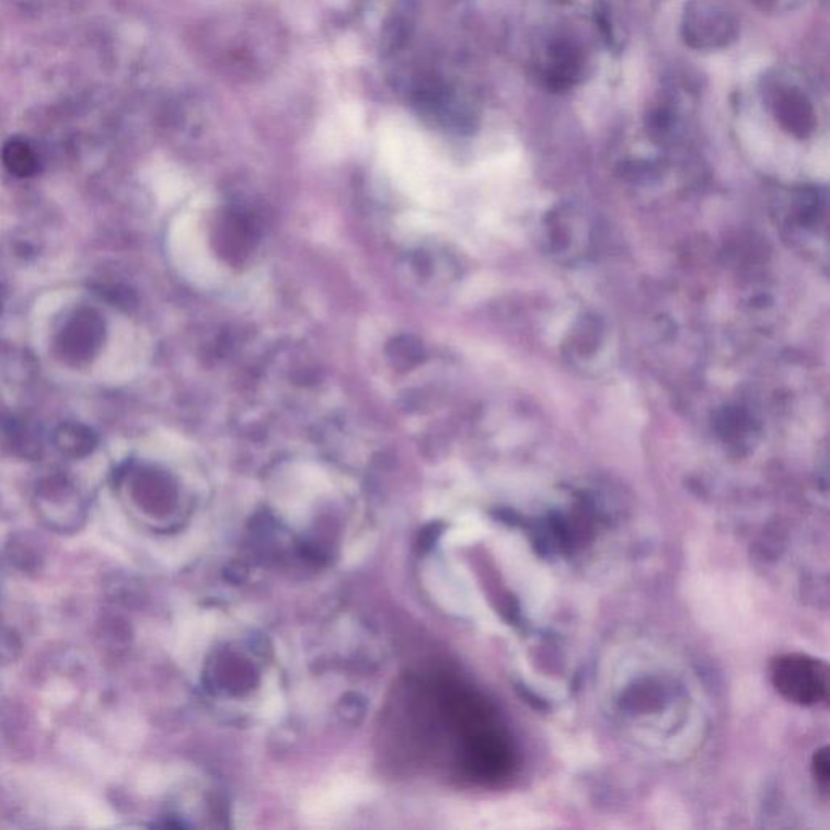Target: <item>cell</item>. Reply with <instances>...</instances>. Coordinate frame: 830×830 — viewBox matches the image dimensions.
Wrapping results in <instances>:
<instances>
[{
	"label": "cell",
	"mask_w": 830,
	"mask_h": 830,
	"mask_svg": "<svg viewBox=\"0 0 830 830\" xmlns=\"http://www.w3.org/2000/svg\"><path fill=\"white\" fill-rule=\"evenodd\" d=\"M811 772L819 789H821L822 793H828L830 784V759L828 747L819 748L818 751L812 754Z\"/></svg>",
	"instance_id": "cell-7"
},
{
	"label": "cell",
	"mask_w": 830,
	"mask_h": 830,
	"mask_svg": "<svg viewBox=\"0 0 830 830\" xmlns=\"http://www.w3.org/2000/svg\"><path fill=\"white\" fill-rule=\"evenodd\" d=\"M774 111L787 130L806 135L815 127V107L799 90H784L775 96Z\"/></svg>",
	"instance_id": "cell-5"
},
{
	"label": "cell",
	"mask_w": 830,
	"mask_h": 830,
	"mask_svg": "<svg viewBox=\"0 0 830 830\" xmlns=\"http://www.w3.org/2000/svg\"><path fill=\"white\" fill-rule=\"evenodd\" d=\"M771 680L782 698L798 706H818L829 700V667L816 657L799 653L775 657Z\"/></svg>",
	"instance_id": "cell-1"
},
{
	"label": "cell",
	"mask_w": 830,
	"mask_h": 830,
	"mask_svg": "<svg viewBox=\"0 0 830 830\" xmlns=\"http://www.w3.org/2000/svg\"><path fill=\"white\" fill-rule=\"evenodd\" d=\"M738 36V23L714 0H691L683 19V38L696 49H718Z\"/></svg>",
	"instance_id": "cell-2"
},
{
	"label": "cell",
	"mask_w": 830,
	"mask_h": 830,
	"mask_svg": "<svg viewBox=\"0 0 830 830\" xmlns=\"http://www.w3.org/2000/svg\"><path fill=\"white\" fill-rule=\"evenodd\" d=\"M3 163L12 174L19 175V177H28V175L35 174L38 169V160L36 154L33 153L30 145L25 141H10L3 150Z\"/></svg>",
	"instance_id": "cell-6"
},
{
	"label": "cell",
	"mask_w": 830,
	"mask_h": 830,
	"mask_svg": "<svg viewBox=\"0 0 830 830\" xmlns=\"http://www.w3.org/2000/svg\"><path fill=\"white\" fill-rule=\"evenodd\" d=\"M366 789L356 782H334L330 787L313 793L303 803L306 815L312 819H333L362 798Z\"/></svg>",
	"instance_id": "cell-3"
},
{
	"label": "cell",
	"mask_w": 830,
	"mask_h": 830,
	"mask_svg": "<svg viewBox=\"0 0 830 830\" xmlns=\"http://www.w3.org/2000/svg\"><path fill=\"white\" fill-rule=\"evenodd\" d=\"M545 66L546 84L553 90H566L581 76V50L569 43H555L546 54Z\"/></svg>",
	"instance_id": "cell-4"
}]
</instances>
